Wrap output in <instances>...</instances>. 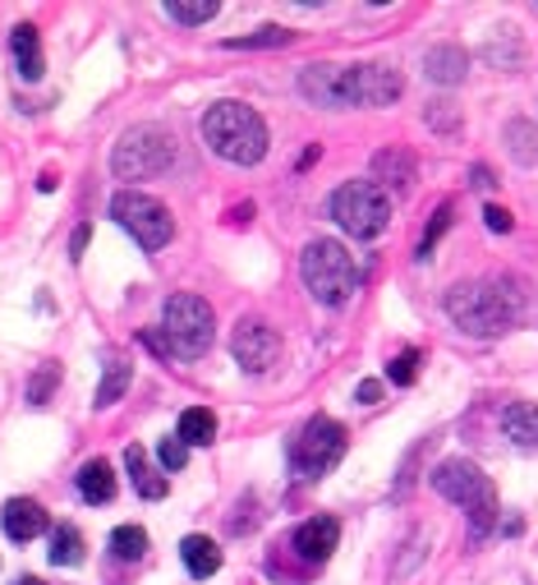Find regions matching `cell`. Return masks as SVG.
Masks as SVG:
<instances>
[{"instance_id": "cell-17", "label": "cell", "mask_w": 538, "mask_h": 585, "mask_svg": "<svg viewBox=\"0 0 538 585\" xmlns=\"http://www.w3.org/2000/svg\"><path fill=\"white\" fill-rule=\"evenodd\" d=\"M424 69H428L432 84H460V79H465V69H470V56L460 46L442 42V46H432L424 56Z\"/></svg>"}, {"instance_id": "cell-24", "label": "cell", "mask_w": 538, "mask_h": 585, "mask_svg": "<svg viewBox=\"0 0 538 585\" xmlns=\"http://www.w3.org/2000/svg\"><path fill=\"white\" fill-rule=\"evenodd\" d=\"M51 563H56V567H79L84 563V535L74 526L51 530Z\"/></svg>"}, {"instance_id": "cell-35", "label": "cell", "mask_w": 538, "mask_h": 585, "mask_svg": "<svg viewBox=\"0 0 538 585\" xmlns=\"http://www.w3.org/2000/svg\"><path fill=\"white\" fill-rule=\"evenodd\" d=\"M88 226H79V231H74V245H69V253H74V259H79V253H84V245H88Z\"/></svg>"}, {"instance_id": "cell-27", "label": "cell", "mask_w": 538, "mask_h": 585, "mask_svg": "<svg viewBox=\"0 0 538 585\" xmlns=\"http://www.w3.org/2000/svg\"><path fill=\"white\" fill-rule=\"evenodd\" d=\"M419 365H424V355H419V350H400L396 360L387 365V378H392L396 388H409V383L419 378Z\"/></svg>"}, {"instance_id": "cell-16", "label": "cell", "mask_w": 538, "mask_h": 585, "mask_svg": "<svg viewBox=\"0 0 538 585\" xmlns=\"http://www.w3.org/2000/svg\"><path fill=\"white\" fill-rule=\"evenodd\" d=\"M502 429H506V438L516 443V447H538V405L534 401H510L506 411H502Z\"/></svg>"}, {"instance_id": "cell-8", "label": "cell", "mask_w": 538, "mask_h": 585, "mask_svg": "<svg viewBox=\"0 0 538 585\" xmlns=\"http://www.w3.org/2000/svg\"><path fill=\"white\" fill-rule=\"evenodd\" d=\"M111 217L130 231L143 249H166L171 236H175V217L162 198H152V194H139V189H120L111 198Z\"/></svg>"}, {"instance_id": "cell-3", "label": "cell", "mask_w": 538, "mask_h": 585, "mask_svg": "<svg viewBox=\"0 0 538 585\" xmlns=\"http://www.w3.org/2000/svg\"><path fill=\"white\" fill-rule=\"evenodd\" d=\"M432 489L470 512V540L474 544L488 540V530L497 521V489H493V479L483 475L474 462H465V456H451V462H442L438 470H432Z\"/></svg>"}, {"instance_id": "cell-11", "label": "cell", "mask_w": 538, "mask_h": 585, "mask_svg": "<svg viewBox=\"0 0 538 585\" xmlns=\"http://www.w3.org/2000/svg\"><path fill=\"white\" fill-rule=\"evenodd\" d=\"M230 350H235V360L249 369V373H267L276 365V355H281V337L272 333L267 323L259 318H244L235 327V337H230Z\"/></svg>"}, {"instance_id": "cell-23", "label": "cell", "mask_w": 538, "mask_h": 585, "mask_svg": "<svg viewBox=\"0 0 538 585\" xmlns=\"http://www.w3.org/2000/svg\"><path fill=\"white\" fill-rule=\"evenodd\" d=\"M124 388H130V360H124V355H107V373H101V383H97V411L116 405L124 397Z\"/></svg>"}, {"instance_id": "cell-4", "label": "cell", "mask_w": 538, "mask_h": 585, "mask_svg": "<svg viewBox=\"0 0 538 585\" xmlns=\"http://www.w3.org/2000/svg\"><path fill=\"white\" fill-rule=\"evenodd\" d=\"M162 342H166V355H185V360H194V355H202L212 346L217 337V318H212V304L198 300L189 291H179L166 300L162 310Z\"/></svg>"}, {"instance_id": "cell-19", "label": "cell", "mask_w": 538, "mask_h": 585, "mask_svg": "<svg viewBox=\"0 0 538 585\" xmlns=\"http://www.w3.org/2000/svg\"><path fill=\"white\" fill-rule=\"evenodd\" d=\"M79 494H84V502H92V507L111 502V498H116V470H111V462H88V466L79 470Z\"/></svg>"}, {"instance_id": "cell-9", "label": "cell", "mask_w": 538, "mask_h": 585, "mask_svg": "<svg viewBox=\"0 0 538 585\" xmlns=\"http://www.w3.org/2000/svg\"><path fill=\"white\" fill-rule=\"evenodd\" d=\"M175 158V143L166 130H157V124H139V130H130L120 143H116V175L120 181H152V175H162Z\"/></svg>"}, {"instance_id": "cell-36", "label": "cell", "mask_w": 538, "mask_h": 585, "mask_svg": "<svg viewBox=\"0 0 538 585\" xmlns=\"http://www.w3.org/2000/svg\"><path fill=\"white\" fill-rule=\"evenodd\" d=\"M19 585H46V581H37V576H23V581H19Z\"/></svg>"}, {"instance_id": "cell-31", "label": "cell", "mask_w": 538, "mask_h": 585, "mask_svg": "<svg viewBox=\"0 0 538 585\" xmlns=\"http://www.w3.org/2000/svg\"><path fill=\"white\" fill-rule=\"evenodd\" d=\"M157 456H162V466H166V470H185V466H189V447L179 443V438H166Z\"/></svg>"}, {"instance_id": "cell-26", "label": "cell", "mask_w": 538, "mask_h": 585, "mask_svg": "<svg viewBox=\"0 0 538 585\" xmlns=\"http://www.w3.org/2000/svg\"><path fill=\"white\" fill-rule=\"evenodd\" d=\"M111 553L120 557V563H139V557L147 553L143 526H116V530H111Z\"/></svg>"}, {"instance_id": "cell-21", "label": "cell", "mask_w": 538, "mask_h": 585, "mask_svg": "<svg viewBox=\"0 0 538 585\" xmlns=\"http://www.w3.org/2000/svg\"><path fill=\"white\" fill-rule=\"evenodd\" d=\"M175 438L185 443V447H208V443H217V415L202 411V405H194V411L179 415Z\"/></svg>"}, {"instance_id": "cell-34", "label": "cell", "mask_w": 538, "mask_h": 585, "mask_svg": "<svg viewBox=\"0 0 538 585\" xmlns=\"http://www.w3.org/2000/svg\"><path fill=\"white\" fill-rule=\"evenodd\" d=\"M354 401H359V405H377V401H382V383H373V378H364V383L354 388Z\"/></svg>"}, {"instance_id": "cell-1", "label": "cell", "mask_w": 538, "mask_h": 585, "mask_svg": "<svg viewBox=\"0 0 538 585\" xmlns=\"http://www.w3.org/2000/svg\"><path fill=\"white\" fill-rule=\"evenodd\" d=\"M525 295L510 282H465L447 295V314L470 337H497L520 318Z\"/></svg>"}, {"instance_id": "cell-32", "label": "cell", "mask_w": 538, "mask_h": 585, "mask_svg": "<svg viewBox=\"0 0 538 585\" xmlns=\"http://www.w3.org/2000/svg\"><path fill=\"white\" fill-rule=\"evenodd\" d=\"M51 388H56V365H46V369L33 378V383H29V401H37V405H42V401L51 397Z\"/></svg>"}, {"instance_id": "cell-20", "label": "cell", "mask_w": 538, "mask_h": 585, "mask_svg": "<svg viewBox=\"0 0 538 585\" xmlns=\"http://www.w3.org/2000/svg\"><path fill=\"white\" fill-rule=\"evenodd\" d=\"M10 46H14V61H19V74H23V79H42V42H37V29H33V23H19L14 37H10Z\"/></svg>"}, {"instance_id": "cell-2", "label": "cell", "mask_w": 538, "mask_h": 585, "mask_svg": "<svg viewBox=\"0 0 538 585\" xmlns=\"http://www.w3.org/2000/svg\"><path fill=\"white\" fill-rule=\"evenodd\" d=\"M202 139L217 158L235 162V166H259L267 158V124L263 116L244 107V101H217L202 116Z\"/></svg>"}, {"instance_id": "cell-7", "label": "cell", "mask_w": 538, "mask_h": 585, "mask_svg": "<svg viewBox=\"0 0 538 585\" xmlns=\"http://www.w3.org/2000/svg\"><path fill=\"white\" fill-rule=\"evenodd\" d=\"M345 456V424L331 415H314L299 429V438L290 443V470L299 479H318L327 475Z\"/></svg>"}, {"instance_id": "cell-15", "label": "cell", "mask_w": 538, "mask_h": 585, "mask_svg": "<svg viewBox=\"0 0 538 585\" xmlns=\"http://www.w3.org/2000/svg\"><path fill=\"white\" fill-rule=\"evenodd\" d=\"M124 466H130V475H134V489H139V498H147V502H162L166 494H171V485H166V475H157V466L147 462V452L134 443L130 452H124Z\"/></svg>"}, {"instance_id": "cell-18", "label": "cell", "mask_w": 538, "mask_h": 585, "mask_svg": "<svg viewBox=\"0 0 538 585\" xmlns=\"http://www.w3.org/2000/svg\"><path fill=\"white\" fill-rule=\"evenodd\" d=\"M392 185V189H409L415 185V158L400 148H382L377 158H373V185Z\"/></svg>"}, {"instance_id": "cell-6", "label": "cell", "mask_w": 538, "mask_h": 585, "mask_svg": "<svg viewBox=\"0 0 538 585\" xmlns=\"http://www.w3.org/2000/svg\"><path fill=\"white\" fill-rule=\"evenodd\" d=\"M304 286L314 291V300L331 304V310L345 304L359 286V268L350 259V249L337 240H314L304 249Z\"/></svg>"}, {"instance_id": "cell-33", "label": "cell", "mask_w": 538, "mask_h": 585, "mask_svg": "<svg viewBox=\"0 0 538 585\" xmlns=\"http://www.w3.org/2000/svg\"><path fill=\"white\" fill-rule=\"evenodd\" d=\"M483 221H488V231H497V236H506V231H510V213H506V208H497V203H488V208H483Z\"/></svg>"}, {"instance_id": "cell-25", "label": "cell", "mask_w": 538, "mask_h": 585, "mask_svg": "<svg viewBox=\"0 0 538 585\" xmlns=\"http://www.w3.org/2000/svg\"><path fill=\"white\" fill-rule=\"evenodd\" d=\"M506 143H510V158H516V162L538 166V130H534V124L510 120V124H506Z\"/></svg>"}, {"instance_id": "cell-29", "label": "cell", "mask_w": 538, "mask_h": 585, "mask_svg": "<svg viewBox=\"0 0 538 585\" xmlns=\"http://www.w3.org/2000/svg\"><path fill=\"white\" fill-rule=\"evenodd\" d=\"M290 33L286 29H276V23H267V29H259L253 37H235V42H226V46H235V51H249V46H286Z\"/></svg>"}, {"instance_id": "cell-28", "label": "cell", "mask_w": 538, "mask_h": 585, "mask_svg": "<svg viewBox=\"0 0 538 585\" xmlns=\"http://www.w3.org/2000/svg\"><path fill=\"white\" fill-rule=\"evenodd\" d=\"M447 226H451V203H442V208L432 213L428 231H424V240H419V259H432V245H438V240L447 236Z\"/></svg>"}, {"instance_id": "cell-22", "label": "cell", "mask_w": 538, "mask_h": 585, "mask_svg": "<svg viewBox=\"0 0 538 585\" xmlns=\"http://www.w3.org/2000/svg\"><path fill=\"white\" fill-rule=\"evenodd\" d=\"M179 557H185V567L194 576H212L221 567V549L208 540V535H189V540H179Z\"/></svg>"}, {"instance_id": "cell-13", "label": "cell", "mask_w": 538, "mask_h": 585, "mask_svg": "<svg viewBox=\"0 0 538 585\" xmlns=\"http://www.w3.org/2000/svg\"><path fill=\"white\" fill-rule=\"evenodd\" d=\"M337 540H341V521L337 517H314L295 530V553L304 563H327L337 553Z\"/></svg>"}, {"instance_id": "cell-12", "label": "cell", "mask_w": 538, "mask_h": 585, "mask_svg": "<svg viewBox=\"0 0 538 585\" xmlns=\"http://www.w3.org/2000/svg\"><path fill=\"white\" fill-rule=\"evenodd\" d=\"M405 79L392 65H354V107H392Z\"/></svg>"}, {"instance_id": "cell-5", "label": "cell", "mask_w": 538, "mask_h": 585, "mask_svg": "<svg viewBox=\"0 0 538 585\" xmlns=\"http://www.w3.org/2000/svg\"><path fill=\"white\" fill-rule=\"evenodd\" d=\"M331 221L354 240H373V236L387 231L392 198L373 181H350V185H341L337 194H331Z\"/></svg>"}, {"instance_id": "cell-30", "label": "cell", "mask_w": 538, "mask_h": 585, "mask_svg": "<svg viewBox=\"0 0 538 585\" xmlns=\"http://www.w3.org/2000/svg\"><path fill=\"white\" fill-rule=\"evenodd\" d=\"M217 0H202V6H166V14L175 19V23H208V19H217Z\"/></svg>"}, {"instance_id": "cell-10", "label": "cell", "mask_w": 538, "mask_h": 585, "mask_svg": "<svg viewBox=\"0 0 538 585\" xmlns=\"http://www.w3.org/2000/svg\"><path fill=\"white\" fill-rule=\"evenodd\" d=\"M299 93L314 107H354V65H309L299 74Z\"/></svg>"}, {"instance_id": "cell-14", "label": "cell", "mask_w": 538, "mask_h": 585, "mask_svg": "<svg viewBox=\"0 0 538 585\" xmlns=\"http://www.w3.org/2000/svg\"><path fill=\"white\" fill-rule=\"evenodd\" d=\"M0 521H6V535H10V540H19V544L37 540L42 530L51 526L46 507H42V502H33V498H10V502H6V512H0Z\"/></svg>"}]
</instances>
